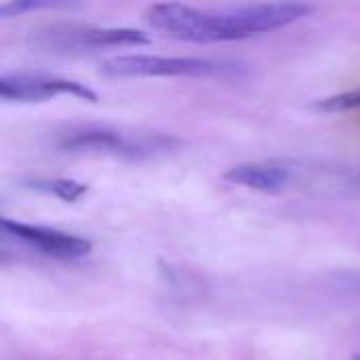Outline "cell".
<instances>
[{
  "instance_id": "cell-5",
  "label": "cell",
  "mask_w": 360,
  "mask_h": 360,
  "mask_svg": "<svg viewBox=\"0 0 360 360\" xmlns=\"http://www.w3.org/2000/svg\"><path fill=\"white\" fill-rule=\"evenodd\" d=\"M59 95H72L84 101L95 103L97 93L91 91L86 84L68 80L61 76L40 74V72H17L6 74L0 80V97L4 101H21V103H38L49 101Z\"/></svg>"
},
{
  "instance_id": "cell-1",
  "label": "cell",
  "mask_w": 360,
  "mask_h": 360,
  "mask_svg": "<svg viewBox=\"0 0 360 360\" xmlns=\"http://www.w3.org/2000/svg\"><path fill=\"white\" fill-rule=\"evenodd\" d=\"M312 6L302 0L262 2L234 11L209 13L181 2H158L146 11L152 27L188 42H228L287 27L306 19Z\"/></svg>"
},
{
  "instance_id": "cell-6",
  "label": "cell",
  "mask_w": 360,
  "mask_h": 360,
  "mask_svg": "<svg viewBox=\"0 0 360 360\" xmlns=\"http://www.w3.org/2000/svg\"><path fill=\"white\" fill-rule=\"evenodd\" d=\"M2 230L23 243L32 245L34 249L42 251L44 255H51L57 259H78V257H84L91 253V243L86 238L65 234V232H59L53 228L2 219Z\"/></svg>"
},
{
  "instance_id": "cell-9",
  "label": "cell",
  "mask_w": 360,
  "mask_h": 360,
  "mask_svg": "<svg viewBox=\"0 0 360 360\" xmlns=\"http://www.w3.org/2000/svg\"><path fill=\"white\" fill-rule=\"evenodd\" d=\"M32 188L36 190H42V192H49L65 202H76L78 198H82L86 194V186L80 184V181H74V179H51V181H36L32 184Z\"/></svg>"
},
{
  "instance_id": "cell-8",
  "label": "cell",
  "mask_w": 360,
  "mask_h": 360,
  "mask_svg": "<svg viewBox=\"0 0 360 360\" xmlns=\"http://www.w3.org/2000/svg\"><path fill=\"white\" fill-rule=\"evenodd\" d=\"M82 4V0H8L2 4L0 15L2 17H17L32 11H44V8H72Z\"/></svg>"
},
{
  "instance_id": "cell-3",
  "label": "cell",
  "mask_w": 360,
  "mask_h": 360,
  "mask_svg": "<svg viewBox=\"0 0 360 360\" xmlns=\"http://www.w3.org/2000/svg\"><path fill=\"white\" fill-rule=\"evenodd\" d=\"M99 72L112 78L146 76H190V78H228L238 76L240 65L232 61L202 57H162V55H118L99 65Z\"/></svg>"
},
{
  "instance_id": "cell-11",
  "label": "cell",
  "mask_w": 360,
  "mask_h": 360,
  "mask_svg": "<svg viewBox=\"0 0 360 360\" xmlns=\"http://www.w3.org/2000/svg\"><path fill=\"white\" fill-rule=\"evenodd\" d=\"M352 360H360V354H356V356H354V359Z\"/></svg>"
},
{
  "instance_id": "cell-10",
  "label": "cell",
  "mask_w": 360,
  "mask_h": 360,
  "mask_svg": "<svg viewBox=\"0 0 360 360\" xmlns=\"http://www.w3.org/2000/svg\"><path fill=\"white\" fill-rule=\"evenodd\" d=\"M316 110L325 114H344V112H359L360 110V86L354 91H346L333 97H327L316 103Z\"/></svg>"
},
{
  "instance_id": "cell-4",
  "label": "cell",
  "mask_w": 360,
  "mask_h": 360,
  "mask_svg": "<svg viewBox=\"0 0 360 360\" xmlns=\"http://www.w3.org/2000/svg\"><path fill=\"white\" fill-rule=\"evenodd\" d=\"M150 38L129 27H51L36 36V44L51 51H89L116 46H143Z\"/></svg>"
},
{
  "instance_id": "cell-2",
  "label": "cell",
  "mask_w": 360,
  "mask_h": 360,
  "mask_svg": "<svg viewBox=\"0 0 360 360\" xmlns=\"http://www.w3.org/2000/svg\"><path fill=\"white\" fill-rule=\"evenodd\" d=\"M181 141L162 133H127L110 127H80L61 135L59 150L72 154H105L129 160L173 152Z\"/></svg>"
},
{
  "instance_id": "cell-7",
  "label": "cell",
  "mask_w": 360,
  "mask_h": 360,
  "mask_svg": "<svg viewBox=\"0 0 360 360\" xmlns=\"http://www.w3.org/2000/svg\"><path fill=\"white\" fill-rule=\"evenodd\" d=\"M224 177L230 184H236L243 188H251L259 192H281L289 184L291 173L289 169L270 165V162H245V165H236L228 169Z\"/></svg>"
}]
</instances>
